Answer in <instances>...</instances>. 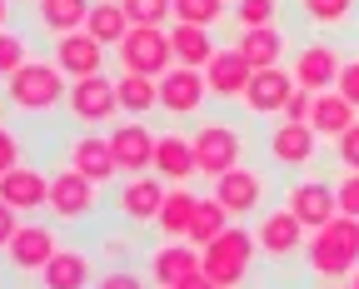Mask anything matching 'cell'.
Instances as JSON below:
<instances>
[{"label":"cell","mask_w":359,"mask_h":289,"mask_svg":"<svg viewBox=\"0 0 359 289\" xmlns=\"http://www.w3.org/2000/svg\"><path fill=\"white\" fill-rule=\"evenodd\" d=\"M304 264H309L314 279H349L359 269V220L354 215H334L325 229H309Z\"/></svg>","instance_id":"1"},{"label":"cell","mask_w":359,"mask_h":289,"mask_svg":"<svg viewBox=\"0 0 359 289\" xmlns=\"http://www.w3.org/2000/svg\"><path fill=\"white\" fill-rule=\"evenodd\" d=\"M0 95H6V105L20 110V115H50L65 105V95H70V80L55 60H25L6 85H0Z\"/></svg>","instance_id":"2"},{"label":"cell","mask_w":359,"mask_h":289,"mask_svg":"<svg viewBox=\"0 0 359 289\" xmlns=\"http://www.w3.org/2000/svg\"><path fill=\"white\" fill-rule=\"evenodd\" d=\"M255 255H259L255 229H245V224L235 220L224 234H215L210 245L200 250V269H205L219 289H240V284L250 279V269H255Z\"/></svg>","instance_id":"3"},{"label":"cell","mask_w":359,"mask_h":289,"mask_svg":"<svg viewBox=\"0 0 359 289\" xmlns=\"http://www.w3.org/2000/svg\"><path fill=\"white\" fill-rule=\"evenodd\" d=\"M190 144H195V170L200 180H219V175H230L235 165H245V130L230 125V120H200L190 130Z\"/></svg>","instance_id":"4"},{"label":"cell","mask_w":359,"mask_h":289,"mask_svg":"<svg viewBox=\"0 0 359 289\" xmlns=\"http://www.w3.org/2000/svg\"><path fill=\"white\" fill-rule=\"evenodd\" d=\"M65 110L75 120V130H105L115 125L125 110H120V95H115V75H85V80H70V95H65Z\"/></svg>","instance_id":"5"},{"label":"cell","mask_w":359,"mask_h":289,"mask_svg":"<svg viewBox=\"0 0 359 289\" xmlns=\"http://www.w3.org/2000/svg\"><path fill=\"white\" fill-rule=\"evenodd\" d=\"M115 60H120V70H135V75L160 80V75L175 65L170 25H130V35L115 45Z\"/></svg>","instance_id":"6"},{"label":"cell","mask_w":359,"mask_h":289,"mask_svg":"<svg viewBox=\"0 0 359 289\" xmlns=\"http://www.w3.org/2000/svg\"><path fill=\"white\" fill-rule=\"evenodd\" d=\"M95 210H100V184H90L70 165L50 170V205H45V215H50L55 224H90Z\"/></svg>","instance_id":"7"},{"label":"cell","mask_w":359,"mask_h":289,"mask_svg":"<svg viewBox=\"0 0 359 289\" xmlns=\"http://www.w3.org/2000/svg\"><path fill=\"white\" fill-rule=\"evenodd\" d=\"M210 195L230 210V220H255L264 215V200H269V175L255 165H235L230 175H219L210 184Z\"/></svg>","instance_id":"8"},{"label":"cell","mask_w":359,"mask_h":289,"mask_svg":"<svg viewBox=\"0 0 359 289\" xmlns=\"http://www.w3.org/2000/svg\"><path fill=\"white\" fill-rule=\"evenodd\" d=\"M165 189H170V184H165L155 170L125 175V180L115 184V215H120V224H130V229L155 224V215H160V205H165Z\"/></svg>","instance_id":"9"},{"label":"cell","mask_w":359,"mask_h":289,"mask_svg":"<svg viewBox=\"0 0 359 289\" xmlns=\"http://www.w3.org/2000/svg\"><path fill=\"white\" fill-rule=\"evenodd\" d=\"M304 224L280 205V210H264L259 220H255V245H259V260H269V264H290V260H299L304 255Z\"/></svg>","instance_id":"10"},{"label":"cell","mask_w":359,"mask_h":289,"mask_svg":"<svg viewBox=\"0 0 359 289\" xmlns=\"http://www.w3.org/2000/svg\"><path fill=\"white\" fill-rule=\"evenodd\" d=\"M55 250H60L55 224H45V220H20L15 239L6 245V269H11V274H40L45 264L55 260Z\"/></svg>","instance_id":"11"},{"label":"cell","mask_w":359,"mask_h":289,"mask_svg":"<svg viewBox=\"0 0 359 289\" xmlns=\"http://www.w3.org/2000/svg\"><path fill=\"white\" fill-rule=\"evenodd\" d=\"M264 155L275 170H309L320 160V135H314V125L275 120V130L264 135Z\"/></svg>","instance_id":"12"},{"label":"cell","mask_w":359,"mask_h":289,"mask_svg":"<svg viewBox=\"0 0 359 289\" xmlns=\"http://www.w3.org/2000/svg\"><path fill=\"white\" fill-rule=\"evenodd\" d=\"M210 100V85H205V70H190V65H170L160 75V110L170 120H195Z\"/></svg>","instance_id":"13"},{"label":"cell","mask_w":359,"mask_h":289,"mask_svg":"<svg viewBox=\"0 0 359 289\" xmlns=\"http://www.w3.org/2000/svg\"><path fill=\"white\" fill-rule=\"evenodd\" d=\"M105 140H110V155H115L120 175H145L155 165V140L160 135L145 120H115Z\"/></svg>","instance_id":"14"},{"label":"cell","mask_w":359,"mask_h":289,"mask_svg":"<svg viewBox=\"0 0 359 289\" xmlns=\"http://www.w3.org/2000/svg\"><path fill=\"white\" fill-rule=\"evenodd\" d=\"M65 165H70L75 175H85L90 184H100V189L120 175V165H115V155H110V140H105L100 130H75L70 144H65Z\"/></svg>","instance_id":"15"},{"label":"cell","mask_w":359,"mask_h":289,"mask_svg":"<svg viewBox=\"0 0 359 289\" xmlns=\"http://www.w3.org/2000/svg\"><path fill=\"white\" fill-rule=\"evenodd\" d=\"M145 274H150L155 289L185 284L190 274H200V245H190V239H160L145 260Z\"/></svg>","instance_id":"16"},{"label":"cell","mask_w":359,"mask_h":289,"mask_svg":"<svg viewBox=\"0 0 359 289\" xmlns=\"http://www.w3.org/2000/svg\"><path fill=\"white\" fill-rule=\"evenodd\" d=\"M0 200H6L20 220H30V215H40L45 205H50V175L20 160L15 170L0 175Z\"/></svg>","instance_id":"17"},{"label":"cell","mask_w":359,"mask_h":289,"mask_svg":"<svg viewBox=\"0 0 359 289\" xmlns=\"http://www.w3.org/2000/svg\"><path fill=\"white\" fill-rule=\"evenodd\" d=\"M285 210H290L304 229H325V224L339 215L334 184H330V180H294V184L285 189Z\"/></svg>","instance_id":"18"},{"label":"cell","mask_w":359,"mask_h":289,"mask_svg":"<svg viewBox=\"0 0 359 289\" xmlns=\"http://www.w3.org/2000/svg\"><path fill=\"white\" fill-rule=\"evenodd\" d=\"M105 45L90 35V30H70V35H55L50 40V60L65 70V80H85V75H100L105 70Z\"/></svg>","instance_id":"19"},{"label":"cell","mask_w":359,"mask_h":289,"mask_svg":"<svg viewBox=\"0 0 359 289\" xmlns=\"http://www.w3.org/2000/svg\"><path fill=\"white\" fill-rule=\"evenodd\" d=\"M339 70H344V51L339 45H330V40H309V45H299L294 51V85L299 90H334V80H339Z\"/></svg>","instance_id":"20"},{"label":"cell","mask_w":359,"mask_h":289,"mask_svg":"<svg viewBox=\"0 0 359 289\" xmlns=\"http://www.w3.org/2000/svg\"><path fill=\"white\" fill-rule=\"evenodd\" d=\"M299 85H294V70H285V65H269V70H255L250 75V85H245V110L255 115V120H264V115H280L285 110V100L294 95Z\"/></svg>","instance_id":"21"},{"label":"cell","mask_w":359,"mask_h":289,"mask_svg":"<svg viewBox=\"0 0 359 289\" xmlns=\"http://www.w3.org/2000/svg\"><path fill=\"white\" fill-rule=\"evenodd\" d=\"M255 65L235 51V45H219L215 60L205 65V85H210V100H245V85H250Z\"/></svg>","instance_id":"22"},{"label":"cell","mask_w":359,"mask_h":289,"mask_svg":"<svg viewBox=\"0 0 359 289\" xmlns=\"http://www.w3.org/2000/svg\"><path fill=\"white\" fill-rule=\"evenodd\" d=\"M165 184H190L200 170H195V144L185 130H160L155 140V165H150Z\"/></svg>","instance_id":"23"},{"label":"cell","mask_w":359,"mask_h":289,"mask_svg":"<svg viewBox=\"0 0 359 289\" xmlns=\"http://www.w3.org/2000/svg\"><path fill=\"white\" fill-rule=\"evenodd\" d=\"M95 260H90L85 250H75V245H60L55 250V260L45 264L35 279H40V289H95Z\"/></svg>","instance_id":"24"},{"label":"cell","mask_w":359,"mask_h":289,"mask_svg":"<svg viewBox=\"0 0 359 289\" xmlns=\"http://www.w3.org/2000/svg\"><path fill=\"white\" fill-rule=\"evenodd\" d=\"M235 51H240L255 70H269V65H285V55H290V35H285L280 25H255V30H240Z\"/></svg>","instance_id":"25"},{"label":"cell","mask_w":359,"mask_h":289,"mask_svg":"<svg viewBox=\"0 0 359 289\" xmlns=\"http://www.w3.org/2000/svg\"><path fill=\"white\" fill-rule=\"evenodd\" d=\"M195 210H200V195H195V189H190V184H170V189H165V205H160V215H155L160 239H185Z\"/></svg>","instance_id":"26"},{"label":"cell","mask_w":359,"mask_h":289,"mask_svg":"<svg viewBox=\"0 0 359 289\" xmlns=\"http://www.w3.org/2000/svg\"><path fill=\"white\" fill-rule=\"evenodd\" d=\"M115 95H120L125 120H145V115L160 110V80H150V75L120 70V75H115Z\"/></svg>","instance_id":"27"},{"label":"cell","mask_w":359,"mask_h":289,"mask_svg":"<svg viewBox=\"0 0 359 289\" xmlns=\"http://www.w3.org/2000/svg\"><path fill=\"white\" fill-rule=\"evenodd\" d=\"M170 45H175V65H190V70H205L210 60H215V30H205V25H170Z\"/></svg>","instance_id":"28"},{"label":"cell","mask_w":359,"mask_h":289,"mask_svg":"<svg viewBox=\"0 0 359 289\" xmlns=\"http://www.w3.org/2000/svg\"><path fill=\"white\" fill-rule=\"evenodd\" d=\"M354 120H359V115H354V105L344 100L339 90H320V95H314V115H309V125H314V135H320V140L334 144Z\"/></svg>","instance_id":"29"},{"label":"cell","mask_w":359,"mask_h":289,"mask_svg":"<svg viewBox=\"0 0 359 289\" xmlns=\"http://www.w3.org/2000/svg\"><path fill=\"white\" fill-rule=\"evenodd\" d=\"M95 0H35V20L45 35H70V30H85V15Z\"/></svg>","instance_id":"30"},{"label":"cell","mask_w":359,"mask_h":289,"mask_svg":"<svg viewBox=\"0 0 359 289\" xmlns=\"http://www.w3.org/2000/svg\"><path fill=\"white\" fill-rule=\"evenodd\" d=\"M85 30L95 35L105 51H115V45L130 35V15H125L120 0H95V6H90V15H85Z\"/></svg>","instance_id":"31"},{"label":"cell","mask_w":359,"mask_h":289,"mask_svg":"<svg viewBox=\"0 0 359 289\" xmlns=\"http://www.w3.org/2000/svg\"><path fill=\"white\" fill-rule=\"evenodd\" d=\"M230 224H235V220H230V210H224L215 195H200V210H195V220H190V234H185V239L205 250L210 239H215V234H224Z\"/></svg>","instance_id":"32"},{"label":"cell","mask_w":359,"mask_h":289,"mask_svg":"<svg viewBox=\"0 0 359 289\" xmlns=\"http://www.w3.org/2000/svg\"><path fill=\"white\" fill-rule=\"evenodd\" d=\"M224 15H230V0H175V20H180V25H205V30H215Z\"/></svg>","instance_id":"33"},{"label":"cell","mask_w":359,"mask_h":289,"mask_svg":"<svg viewBox=\"0 0 359 289\" xmlns=\"http://www.w3.org/2000/svg\"><path fill=\"white\" fill-rule=\"evenodd\" d=\"M354 6L359 0H299V15L309 25H320V30H334V25H344L354 15Z\"/></svg>","instance_id":"34"},{"label":"cell","mask_w":359,"mask_h":289,"mask_svg":"<svg viewBox=\"0 0 359 289\" xmlns=\"http://www.w3.org/2000/svg\"><path fill=\"white\" fill-rule=\"evenodd\" d=\"M280 11H285V0H235L230 15L240 30H255V25H280Z\"/></svg>","instance_id":"35"},{"label":"cell","mask_w":359,"mask_h":289,"mask_svg":"<svg viewBox=\"0 0 359 289\" xmlns=\"http://www.w3.org/2000/svg\"><path fill=\"white\" fill-rule=\"evenodd\" d=\"M25 60H30V40L20 30H0V85H6Z\"/></svg>","instance_id":"36"},{"label":"cell","mask_w":359,"mask_h":289,"mask_svg":"<svg viewBox=\"0 0 359 289\" xmlns=\"http://www.w3.org/2000/svg\"><path fill=\"white\" fill-rule=\"evenodd\" d=\"M130 25H170L175 20V0H120Z\"/></svg>","instance_id":"37"},{"label":"cell","mask_w":359,"mask_h":289,"mask_svg":"<svg viewBox=\"0 0 359 289\" xmlns=\"http://www.w3.org/2000/svg\"><path fill=\"white\" fill-rule=\"evenodd\" d=\"M95 289H155V284H150V274H135L130 264H110L95 274Z\"/></svg>","instance_id":"38"},{"label":"cell","mask_w":359,"mask_h":289,"mask_svg":"<svg viewBox=\"0 0 359 289\" xmlns=\"http://www.w3.org/2000/svg\"><path fill=\"white\" fill-rule=\"evenodd\" d=\"M334 200H339V215H354L359 220V170H344L334 180Z\"/></svg>","instance_id":"39"},{"label":"cell","mask_w":359,"mask_h":289,"mask_svg":"<svg viewBox=\"0 0 359 289\" xmlns=\"http://www.w3.org/2000/svg\"><path fill=\"white\" fill-rule=\"evenodd\" d=\"M135 250H140L135 229H130V234H105V245H100V255H105L110 264H130V260H135Z\"/></svg>","instance_id":"40"},{"label":"cell","mask_w":359,"mask_h":289,"mask_svg":"<svg viewBox=\"0 0 359 289\" xmlns=\"http://www.w3.org/2000/svg\"><path fill=\"white\" fill-rule=\"evenodd\" d=\"M309 115H314V90H294L280 110V120H294V125H309Z\"/></svg>","instance_id":"41"},{"label":"cell","mask_w":359,"mask_h":289,"mask_svg":"<svg viewBox=\"0 0 359 289\" xmlns=\"http://www.w3.org/2000/svg\"><path fill=\"white\" fill-rule=\"evenodd\" d=\"M334 160H339L344 170H359V120H354V125L334 140Z\"/></svg>","instance_id":"42"},{"label":"cell","mask_w":359,"mask_h":289,"mask_svg":"<svg viewBox=\"0 0 359 289\" xmlns=\"http://www.w3.org/2000/svg\"><path fill=\"white\" fill-rule=\"evenodd\" d=\"M334 90L344 95V100L359 110V55H344V70H339V80H334Z\"/></svg>","instance_id":"43"},{"label":"cell","mask_w":359,"mask_h":289,"mask_svg":"<svg viewBox=\"0 0 359 289\" xmlns=\"http://www.w3.org/2000/svg\"><path fill=\"white\" fill-rule=\"evenodd\" d=\"M25 160V150H20V135L11 130V125H0V170H15Z\"/></svg>","instance_id":"44"},{"label":"cell","mask_w":359,"mask_h":289,"mask_svg":"<svg viewBox=\"0 0 359 289\" xmlns=\"http://www.w3.org/2000/svg\"><path fill=\"white\" fill-rule=\"evenodd\" d=\"M15 229H20V215H15L6 200H0V255H6V245L15 239Z\"/></svg>","instance_id":"45"},{"label":"cell","mask_w":359,"mask_h":289,"mask_svg":"<svg viewBox=\"0 0 359 289\" xmlns=\"http://www.w3.org/2000/svg\"><path fill=\"white\" fill-rule=\"evenodd\" d=\"M175 289H219V284H215V279H210V274L200 269V274H190L185 284H175Z\"/></svg>","instance_id":"46"},{"label":"cell","mask_w":359,"mask_h":289,"mask_svg":"<svg viewBox=\"0 0 359 289\" xmlns=\"http://www.w3.org/2000/svg\"><path fill=\"white\" fill-rule=\"evenodd\" d=\"M11 11H15V0H0V30H11Z\"/></svg>","instance_id":"47"},{"label":"cell","mask_w":359,"mask_h":289,"mask_svg":"<svg viewBox=\"0 0 359 289\" xmlns=\"http://www.w3.org/2000/svg\"><path fill=\"white\" fill-rule=\"evenodd\" d=\"M314 289H349V284H339V279H320Z\"/></svg>","instance_id":"48"},{"label":"cell","mask_w":359,"mask_h":289,"mask_svg":"<svg viewBox=\"0 0 359 289\" xmlns=\"http://www.w3.org/2000/svg\"><path fill=\"white\" fill-rule=\"evenodd\" d=\"M349 289H359V269H354V274H349Z\"/></svg>","instance_id":"49"},{"label":"cell","mask_w":359,"mask_h":289,"mask_svg":"<svg viewBox=\"0 0 359 289\" xmlns=\"http://www.w3.org/2000/svg\"><path fill=\"white\" fill-rule=\"evenodd\" d=\"M0 175H6V170H0Z\"/></svg>","instance_id":"50"},{"label":"cell","mask_w":359,"mask_h":289,"mask_svg":"<svg viewBox=\"0 0 359 289\" xmlns=\"http://www.w3.org/2000/svg\"><path fill=\"white\" fill-rule=\"evenodd\" d=\"M230 6H235V0H230Z\"/></svg>","instance_id":"51"}]
</instances>
